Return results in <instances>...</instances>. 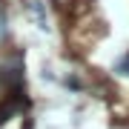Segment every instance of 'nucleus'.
Returning <instances> with one entry per match:
<instances>
[{"instance_id":"nucleus-1","label":"nucleus","mask_w":129,"mask_h":129,"mask_svg":"<svg viewBox=\"0 0 129 129\" xmlns=\"http://www.w3.org/2000/svg\"><path fill=\"white\" fill-rule=\"evenodd\" d=\"M23 52H9L6 60L0 63V80H3L6 92L20 95L23 92Z\"/></svg>"},{"instance_id":"nucleus-2","label":"nucleus","mask_w":129,"mask_h":129,"mask_svg":"<svg viewBox=\"0 0 129 129\" xmlns=\"http://www.w3.org/2000/svg\"><path fill=\"white\" fill-rule=\"evenodd\" d=\"M32 12H35V17H37V26L46 32V29H49V20H46V9H43L40 0H32Z\"/></svg>"},{"instance_id":"nucleus-3","label":"nucleus","mask_w":129,"mask_h":129,"mask_svg":"<svg viewBox=\"0 0 129 129\" xmlns=\"http://www.w3.org/2000/svg\"><path fill=\"white\" fill-rule=\"evenodd\" d=\"M115 72L120 75V78H129V52L118 57V63H115Z\"/></svg>"},{"instance_id":"nucleus-4","label":"nucleus","mask_w":129,"mask_h":129,"mask_svg":"<svg viewBox=\"0 0 129 129\" xmlns=\"http://www.w3.org/2000/svg\"><path fill=\"white\" fill-rule=\"evenodd\" d=\"M9 40V20H6V14L0 12V43Z\"/></svg>"},{"instance_id":"nucleus-5","label":"nucleus","mask_w":129,"mask_h":129,"mask_svg":"<svg viewBox=\"0 0 129 129\" xmlns=\"http://www.w3.org/2000/svg\"><path fill=\"white\" fill-rule=\"evenodd\" d=\"M23 129H32V123H29V120H26V123H23Z\"/></svg>"},{"instance_id":"nucleus-6","label":"nucleus","mask_w":129,"mask_h":129,"mask_svg":"<svg viewBox=\"0 0 129 129\" xmlns=\"http://www.w3.org/2000/svg\"><path fill=\"white\" fill-rule=\"evenodd\" d=\"M0 12H3V0H0Z\"/></svg>"}]
</instances>
